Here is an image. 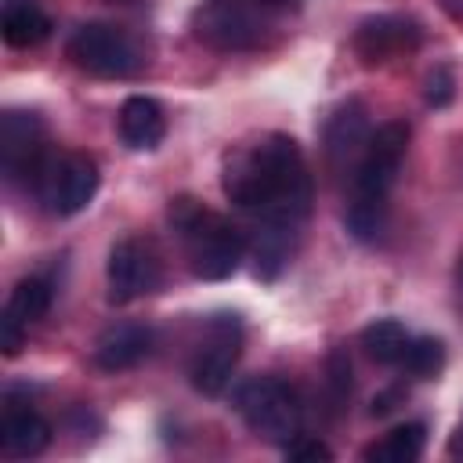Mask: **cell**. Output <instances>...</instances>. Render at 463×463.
Listing matches in <instances>:
<instances>
[{"instance_id":"6da1fadb","label":"cell","mask_w":463,"mask_h":463,"mask_svg":"<svg viewBox=\"0 0 463 463\" xmlns=\"http://www.w3.org/2000/svg\"><path fill=\"white\" fill-rule=\"evenodd\" d=\"M224 195L264 224L300 232L311 210V174L289 134H268L250 148H235L221 170Z\"/></svg>"},{"instance_id":"7a4b0ae2","label":"cell","mask_w":463,"mask_h":463,"mask_svg":"<svg viewBox=\"0 0 463 463\" xmlns=\"http://www.w3.org/2000/svg\"><path fill=\"white\" fill-rule=\"evenodd\" d=\"M405 152H409V123L391 119L369 134L365 152L351 174V203L344 213V224L358 242H369L383 232L387 199L398 181Z\"/></svg>"},{"instance_id":"3957f363","label":"cell","mask_w":463,"mask_h":463,"mask_svg":"<svg viewBox=\"0 0 463 463\" xmlns=\"http://www.w3.org/2000/svg\"><path fill=\"white\" fill-rule=\"evenodd\" d=\"M166 221L177 232V239L184 242L188 253V268L195 279L203 282H224L239 271L242 253H246V239L235 224H228L221 213H213L210 206H203L195 195H177L166 206Z\"/></svg>"},{"instance_id":"277c9868","label":"cell","mask_w":463,"mask_h":463,"mask_svg":"<svg viewBox=\"0 0 463 463\" xmlns=\"http://www.w3.org/2000/svg\"><path fill=\"white\" fill-rule=\"evenodd\" d=\"M235 412L246 420V427L271 441V445H289L300 434V398L293 394L289 383H282L279 376H250L235 387Z\"/></svg>"},{"instance_id":"5b68a950","label":"cell","mask_w":463,"mask_h":463,"mask_svg":"<svg viewBox=\"0 0 463 463\" xmlns=\"http://www.w3.org/2000/svg\"><path fill=\"white\" fill-rule=\"evenodd\" d=\"M65 54L72 58L76 69H83L90 76H105V80H123V76L137 72V65H141L130 36L109 22H83L69 36Z\"/></svg>"},{"instance_id":"8992f818","label":"cell","mask_w":463,"mask_h":463,"mask_svg":"<svg viewBox=\"0 0 463 463\" xmlns=\"http://www.w3.org/2000/svg\"><path fill=\"white\" fill-rule=\"evenodd\" d=\"M101 184L98 163L87 152H61L51 156L36 177V192L43 199V206L58 217H72L80 210H87V203L94 199Z\"/></svg>"},{"instance_id":"52a82bcc","label":"cell","mask_w":463,"mask_h":463,"mask_svg":"<svg viewBox=\"0 0 463 463\" xmlns=\"http://www.w3.org/2000/svg\"><path fill=\"white\" fill-rule=\"evenodd\" d=\"M239 351H242V322L239 315H217L206 322V336L192 358V387L206 398H217L228 383H232V373H235V362H239Z\"/></svg>"},{"instance_id":"ba28073f","label":"cell","mask_w":463,"mask_h":463,"mask_svg":"<svg viewBox=\"0 0 463 463\" xmlns=\"http://www.w3.org/2000/svg\"><path fill=\"white\" fill-rule=\"evenodd\" d=\"M105 279H109V300L112 304H130L145 293L159 289L163 279V264L159 253L148 239H119L109 250V264H105Z\"/></svg>"},{"instance_id":"9c48e42d","label":"cell","mask_w":463,"mask_h":463,"mask_svg":"<svg viewBox=\"0 0 463 463\" xmlns=\"http://www.w3.org/2000/svg\"><path fill=\"white\" fill-rule=\"evenodd\" d=\"M420 43H423V25L412 14H373V18L358 22V29L351 36V47L365 69H376L402 54H412Z\"/></svg>"},{"instance_id":"30bf717a","label":"cell","mask_w":463,"mask_h":463,"mask_svg":"<svg viewBox=\"0 0 463 463\" xmlns=\"http://www.w3.org/2000/svg\"><path fill=\"white\" fill-rule=\"evenodd\" d=\"M47 156H43V123L36 112L7 109L0 119V166L7 181L40 177Z\"/></svg>"},{"instance_id":"8fae6325","label":"cell","mask_w":463,"mask_h":463,"mask_svg":"<svg viewBox=\"0 0 463 463\" xmlns=\"http://www.w3.org/2000/svg\"><path fill=\"white\" fill-rule=\"evenodd\" d=\"M369 134H373V130H369V119H365V105H362V101H344V105L329 116V123H326V137H322L329 166H333L336 174L347 170L351 163L358 166Z\"/></svg>"},{"instance_id":"7c38bea8","label":"cell","mask_w":463,"mask_h":463,"mask_svg":"<svg viewBox=\"0 0 463 463\" xmlns=\"http://www.w3.org/2000/svg\"><path fill=\"white\" fill-rule=\"evenodd\" d=\"M152 354V329L141 322H116L94 340V365L105 373L134 369Z\"/></svg>"},{"instance_id":"4fadbf2b","label":"cell","mask_w":463,"mask_h":463,"mask_svg":"<svg viewBox=\"0 0 463 463\" xmlns=\"http://www.w3.org/2000/svg\"><path fill=\"white\" fill-rule=\"evenodd\" d=\"M119 137L134 152H152L166 137V116H163L159 101L148 94L127 98L119 109Z\"/></svg>"},{"instance_id":"5bb4252c","label":"cell","mask_w":463,"mask_h":463,"mask_svg":"<svg viewBox=\"0 0 463 463\" xmlns=\"http://www.w3.org/2000/svg\"><path fill=\"white\" fill-rule=\"evenodd\" d=\"M0 445L14 459L36 456V452H43L51 445V423L40 412H33V409L7 405L4 409V423H0Z\"/></svg>"},{"instance_id":"9a60e30c","label":"cell","mask_w":463,"mask_h":463,"mask_svg":"<svg viewBox=\"0 0 463 463\" xmlns=\"http://www.w3.org/2000/svg\"><path fill=\"white\" fill-rule=\"evenodd\" d=\"M257 33H260V25L239 4H228V0L210 4L203 22H199V36L217 43V47H246L257 40Z\"/></svg>"},{"instance_id":"2e32d148","label":"cell","mask_w":463,"mask_h":463,"mask_svg":"<svg viewBox=\"0 0 463 463\" xmlns=\"http://www.w3.org/2000/svg\"><path fill=\"white\" fill-rule=\"evenodd\" d=\"M47 33H51V18L36 0H4L0 36L7 47H18V51L36 47L40 40H47Z\"/></svg>"},{"instance_id":"e0dca14e","label":"cell","mask_w":463,"mask_h":463,"mask_svg":"<svg viewBox=\"0 0 463 463\" xmlns=\"http://www.w3.org/2000/svg\"><path fill=\"white\" fill-rule=\"evenodd\" d=\"M423 445H427V427L423 423H402V427L387 430L380 441H373L362 452V459H369V463H412V459H420Z\"/></svg>"},{"instance_id":"ac0fdd59","label":"cell","mask_w":463,"mask_h":463,"mask_svg":"<svg viewBox=\"0 0 463 463\" xmlns=\"http://www.w3.org/2000/svg\"><path fill=\"white\" fill-rule=\"evenodd\" d=\"M409 329L398 322V318H373L365 329H362V347L373 362L380 365H402L405 358V347H409Z\"/></svg>"},{"instance_id":"d6986e66","label":"cell","mask_w":463,"mask_h":463,"mask_svg":"<svg viewBox=\"0 0 463 463\" xmlns=\"http://www.w3.org/2000/svg\"><path fill=\"white\" fill-rule=\"evenodd\" d=\"M7 311H11L22 326H36V322L51 311V282L40 279V275L22 279V282L11 289V297H7Z\"/></svg>"},{"instance_id":"ffe728a7","label":"cell","mask_w":463,"mask_h":463,"mask_svg":"<svg viewBox=\"0 0 463 463\" xmlns=\"http://www.w3.org/2000/svg\"><path fill=\"white\" fill-rule=\"evenodd\" d=\"M445 365V344L438 336H412L402 358V369L412 380H434Z\"/></svg>"},{"instance_id":"44dd1931","label":"cell","mask_w":463,"mask_h":463,"mask_svg":"<svg viewBox=\"0 0 463 463\" xmlns=\"http://www.w3.org/2000/svg\"><path fill=\"white\" fill-rule=\"evenodd\" d=\"M326 394H329V405L333 409H344L347 398H351V362L344 351H333L329 354V365H326Z\"/></svg>"},{"instance_id":"7402d4cb","label":"cell","mask_w":463,"mask_h":463,"mask_svg":"<svg viewBox=\"0 0 463 463\" xmlns=\"http://www.w3.org/2000/svg\"><path fill=\"white\" fill-rule=\"evenodd\" d=\"M423 98L430 109H445L452 98H456V76L449 65H434L423 80Z\"/></svg>"},{"instance_id":"603a6c76","label":"cell","mask_w":463,"mask_h":463,"mask_svg":"<svg viewBox=\"0 0 463 463\" xmlns=\"http://www.w3.org/2000/svg\"><path fill=\"white\" fill-rule=\"evenodd\" d=\"M22 333H25V326L4 307V315H0V347H4L7 358H14L22 351Z\"/></svg>"},{"instance_id":"cb8c5ba5","label":"cell","mask_w":463,"mask_h":463,"mask_svg":"<svg viewBox=\"0 0 463 463\" xmlns=\"http://www.w3.org/2000/svg\"><path fill=\"white\" fill-rule=\"evenodd\" d=\"M286 456H289V459H333L329 445H322V441H315V438H300V434L286 445Z\"/></svg>"},{"instance_id":"d4e9b609","label":"cell","mask_w":463,"mask_h":463,"mask_svg":"<svg viewBox=\"0 0 463 463\" xmlns=\"http://www.w3.org/2000/svg\"><path fill=\"white\" fill-rule=\"evenodd\" d=\"M438 7H441L452 22H463V0H438Z\"/></svg>"},{"instance_id":"484cf974","label":"cell","mask_w":463,"mask_h":463,"mask_svg":"<svg viewBox=\"0 0 463 463\" xmlns=\"http://www.w3.org/2000/svg\"><path fill=\"white\" fill-rule=\"evenodd\" d=\"M452 452H463V423H459V430H456V441H452Z\"/></svg>"},{"instance_id":"4316f807","label":"cell","mask_w":463,"mask_h":463,"mask_svg":"<svg viewBox=\"0 0 463 463\" xmlns=\"http://www.w3.org/2000/svg\"><path fill=\"white\" fill-rule=\"evenodd\" d=\"M459 282H463V257H459Z\"/></svg>"}]
</instances>
